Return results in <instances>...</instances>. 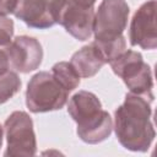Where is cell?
Returning <instances> with one entry per match:
<instances>
[{
	"label": "cell",
	"instance_id": "obj_19",
	"mask_svg": "<svg viewBox=\"0 0 157 157\" xmlns=\"http://www.w3.org/2000/svg\"><path fill=\"white\" fill-rule=\"evenodd\" d=\"M74 2L78 4V5H82V6H87V7H93L96 0H72Z\"/></svg>",
	"mask_w": 157,
	"mask_h": 157
},
{
	"label": "cell",
	"instance_id": "obj_13",
	"mask_svg": "<svg viewBox=\"0 0 157 157\" xmlns=\"http://www.w3.org/2000/svg\"><path fill=\"white\" fill-rule=\"evenodd\" d=\"M50 72L53 76L69 91H74L80 85V76L70 64V61H59L52 66Z\"/></svg>",
	"mask_w": 157,
	"mask_h": 157
},
{
	"label": "cell",
	"instance_id": "obj_11",
	"mask_svg": "<svg viewBox=\"0 0 157 157\" xmlns=\"http://www.w3.org/2000/svg\"><path fill=\"white\" fill-rule=\"evenodd\" d=\"M70 64L74 66L80 77L90 78L94 76L107 63L96 44L92 42L74 53L70 59Z\"/></svg>",
	"mask_w": 157,
	"mask_h": 157
},
{
	"label": "cell",
	"instance_id": "obj_1",
	"mask_svg": "<svg viewBox=\"0 0 157 157\" xmlns=\"http://www.w3.org/2000/svg\"><path fill=\"white\" fill-rule=\"evenodd\" d=\"M148 98L128 93L114 113V132L119 144L132 152H146L156 131L151 121L152 109Z\"/></svg>",
	"mask_w": 157,
	"mask_h": 157
},
{
	"label": "cell",
	"instance_id": "obj_5",
	"mask_svg": "<svg viewBox=\"0 0 157 157\" xmlns=\"http://www.w3.org/2000/svg\"><path fill=\"white\" fill-rule=\"evenodd\" d=\"M129 5L125 0H102L94 12V40L109 42L123 36L129 18Z\"/></svg>",
	"mask_w": 157,
	"mask_h": 157
},
{
	"label": "cell",
	"instance_id": "obj_15",
	"mask_svg": "<svg viewBox=\"0 0 157 157\" xmlns=\"http://www.w3.org/2000/svg\"><path fill=\"white\" fill-rule=\"evenodd\" d=\"M93 43L96 44V47L101 52L102 56L104 58L105 63H108V64L112 60H114L117 56H119L126 49V40H125L124 36H121L120 38H118L115 40H109V42L93 40Z\"/></svg>",
	"mask_w": 157,
	"mask_h": 157
},
{
	"label": "cell",
	"instance_id": "obj_14",
	"mask_svg": "<svg viewBox=\"0 0 157 157\" xmlns=\"http://www.w3.org/2000/svg\"><path fill=\"white\" fill-rule=\"evenodd\" d=\"M21 88V78L13 70H7L0 75V104L12 98Z\"/></svg>",
	"mask_w": 157,
	"mask_h": 157
},
{
	"label": "cell",
	"instance_id": "obj_7",
	"mask_svg": "<svg viewBox=\"0 0 157 157\" xmlns=\"http://www.w3.org/2000/svg\"><path fill=\"white\" fill-rule=\"evenodd\" d=\"M10 69L16 72L28 74L37 70L43 60V48L39 40L29 36H17L5 48Z\"/></svg>",
	"mask_w": 157,
	"mask_h": 157
},
{
	"label": "cell",
	"instance_id": "obj_17",
	"mask_svg": "<svg viewBox=\"0 0 157 157\" xmlns=\"http://www.w3.org/2000/svg\"><path fill=\"white\" fill-rule=\"evenodd\" d=\"M17 0H0V15L7 16L9 13H13Z\"/></svg>",
	"mask_w": 157,
	"mask_h": 157
},
{
	"label": "cell",
	"instance_id": "obj_2",
	"mask_svg": "<svg viewBox=\"0 0 157 157\" xmlns=\"http://www.w3.org/2000/svg\"><path fill=\"white\" fill-rule=\"evenodd\" d=\"M69 98V91L50 71L34 74L27 85L26 105L32 113H47L61 109Z\"/></svg>",
	"mask_w": 157,
	"mask_h": 157
},
{
	"label": "cell",
	"instance_id": "obj_4",
	"mask_svg": "<svg viewBox=\"0 0 157 157\" xmlns=\"http://www.w3.org/2000/svg\"><path fill=\"white\" fill-rule=\"evenodd\" d=\"M6 136V151L4 156H34L37 140L33 129V120L23 110L12 112L4 123Z\"/></svg>",
	"mask_w": 157,
	"mask_h": 157
},
{
	"label": "cell",
	"instance_id": "obj_8",
	"mask_svg": "<svg viewBox=\"0 0 157 157\" xmlns=\"http://www.w3.org/2000/svg\"><path fill=\"white\" fill-rule=\"evenodd\" d=\"M129 42L132 47H140L145 50L156 49V0H147L135 11L130 22Z\"/></svg>",
	"mask_w": 157,
	"mask_h": 157
},
{
	"label": "cell",
	"instance_id": "obj_12",
	"mask_svg": "<svg viewBox=\"0 0 157 157\" xmlns=\"http://www.w3.org/2000/svg\"><path fill=\"white\" fill-rule=\"evenodd\" d=\"M102 109V103L99 98L90 92L81 90L76 92L67 103V113L71 119L77 123Z\"/></svg>",
	"mask_w": 157,
	"mask_h": 157
},
{
	"label": "cell",
	"instance_id": "obj_16",
	"mask_svg": "<svg viewBox=\"0 0 157 157\" xmlns=\"http://www.w3.org/2000/svg\"><path fill=\"white\" fill-rule=\"evenodd\" d=\"M13 37V21L0 15V48H6Z\"/></svg>",
	"mask_w": 157,
	"mask_h": 157
},
{
	"label": "cell",
	"instance_id": "obj_18",
	"mask_svg": "<svg viewBox=\"0 0 157 157\" xmlns=\"http://www.w3.org/2000/svg\"><path fill=\"white\" fill-rule=\"evenodd\" d=\"M10 70V61L5 48H0V75Z\"/></svg>",
	"mask_w": 157,
	"mask_h": 157
},
{
	"label": "cell",
	"instance_id": "obj_20",
	"mask_svg": "<svg viewBox=\"0 0 157 157\" xmlns=\"http://www.w3.org/2000/svg\"><path fill=\"white\" fill-rule=\"evenodd\" d=\"M2 137H4V130H2V126L0 125V147L2 146Z\"/></svg>",
	"mask_w": 157,
	"mask_h": 157
},
{
	"label": "cell",
	"instance_id": "obj_10",
	"mask_svg": "<svg viewBox=\"0 0 157 157\" xmlns=\"http://www.w3.org/2000/svg\"><path fill=\"white\" fill-rule=\"evenodd\" d=\"M77 124V136L86 144L96 145L107 140L113 131V120L110 114L101 109L97 113L80 120Z\"/></svg>",
	"mask_w": 157,
	"mask_h": 157
},
{
	"label": "cell",
	"instance_id": "obj_9",
	"mask_svg": "<svg viewBox=\"0 0 157 157\" xmlns=\"http://www.w3.org/2000/svg\"><path fill=\"white\" fill-rule=\"evenodd\" d=\"M94 21V7H87L66 0L58 23L61 25L65 31L76 38L77 40H87L93 33Z\"/></svg>",
	"mask_w": 157,
	"mask_h": 157
},
{
	"label": "cell",
	"instance_id": "obj_3",
	"mask_svg": "<svg viewBox=\"0 0 157 157\" xmlns=\"http://www.w3.org/2000/svg\"><path fill=\"white\" fill-rule=\"evenodd\" d=\"M113 72L119 76L130 93L144 96L153 101V76L147 63L144 61L141 53L125 49L119 56L109 63Z\"/></svg>",
	"mask_w": 157,
	"mask_h": 157
},
{
	"label": "cell",
	"instance_id": "obj_6",
	"mask_svg": "<svg viewBox=\"0 0 157 157\" xmlns=\"http://www.w3.org/2000/svg\"><path fill=\"white\" fill-rule=\"evenodd\" d=\"M66 0H17L13 15L31 28L47 29L58 23Z\"/></svg>",
	"mask_w": 157,
	"mask_h": 157
}]
</instances>
